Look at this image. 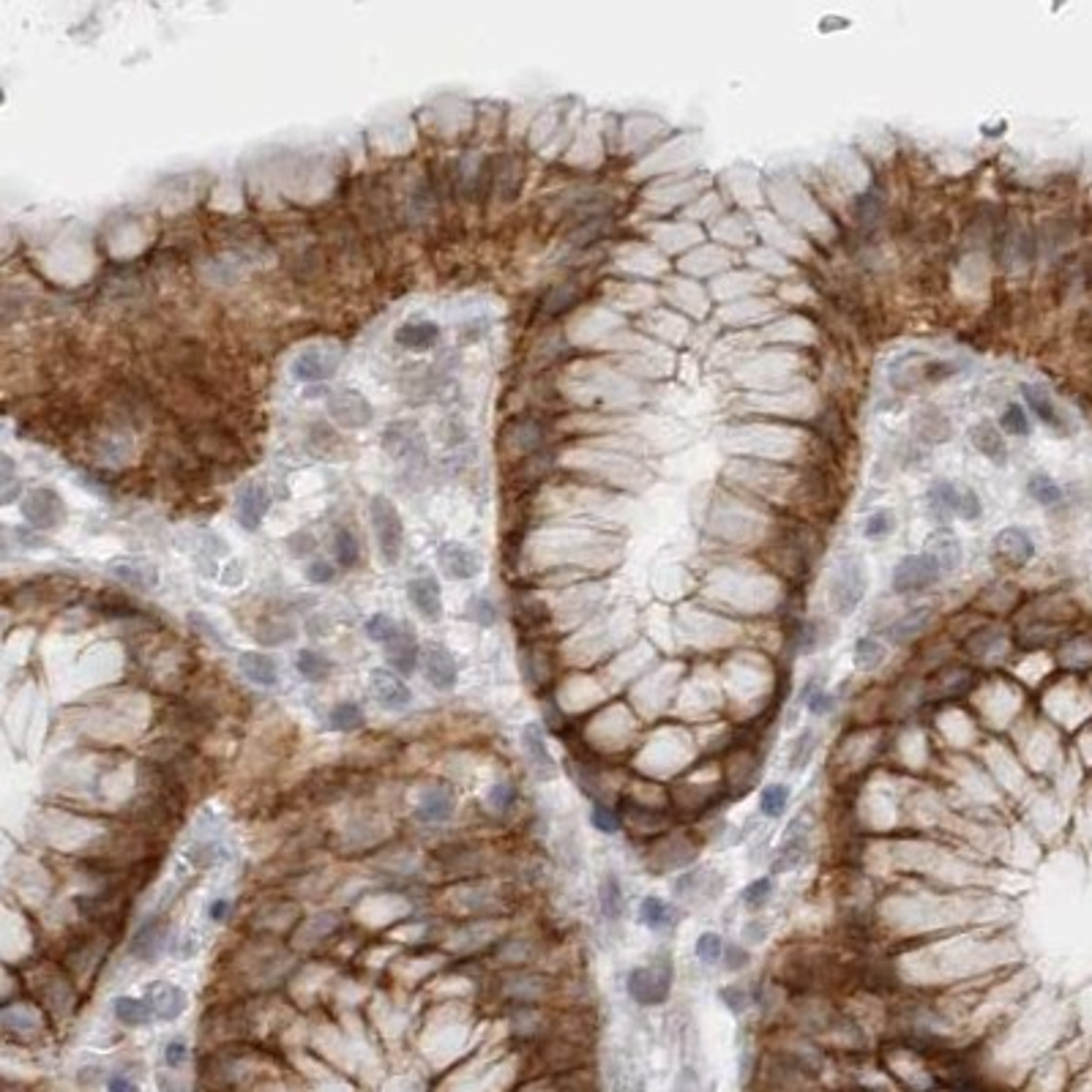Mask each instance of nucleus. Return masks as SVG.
Segmentation results:
<instances>
[{"label": "nucleus", "mask_w": 1092, "mask_h": 1092, "mask_svg": "<svg viewBox=\"0 0 1092 1092\" xmlns=\"http://www.w3.org/2000/svg\"><path fill=\"white\" fill-rule=\"evenodd\" d=\"M865 587H869V579H865V568H863V560L858 554H842L836 560L833 574H830V606L836 614H852L858 609V604L865 596Z\"/></svg>", "instance_id": "1"}, {"label": "nucleus", "mask_w": 1092, "mask_h": 1092, "mask_svg": "<svg viewBox=\"0 0 1092 1092\" xmlns=\"http://www.w3.org/2000/svg\"><path fill=\"white\" fill-rule=\"evenodd\" d=\"M369 516H372V530H375L383 563L397 566L405 549V524H402L397 506L385 494H375L369 500Z\"/></svg>", "instance_id": "2"}, {"label": "nucleus", "mask_w": 1092, "mask_h": 1092, "mask_svg": "<svg viewBox=\"0 0 1092 1092\" xmlns=\"http://www.w3.org/2000/svg\"><path fill=\"white\" fill-rule=\"evenodd\" d=\"M383 451L394 462L415 470V467L427 464L429 448H427L424 432L418 429L412 421H394V424H388L385 432H383Z\"/></svg>", "instance_id": "3"}, {"label": "nucleus", "mask_w": 1092, "mask_h": 1092, "mask_svg": "<svg viewBox=\"0 0 1092 1092\" xmlns=\"http://www.w3.org/2000/svg\"><path fill=\"white\" fill-rule=\"evenodd\" d=\"M940 576L942 571L937 568L934 560L926 552H920V554H904L899 563H895L890 584L899 596H910V593L929 591V587L940 582Z\"/></svg>", "instance_id": "4"}, {"label": "nucleus", "mask_w": 1092, "mask_h": 1092, "mask_svg": "<svg viewBox=\"0 0 1092 1092\" xmlns=\"http://www.w3.org/2000/svg\"><path fill=\"white\" fill-rule=\"evenodd\" d=\"M22 516L36 530H55L66 522V509L58 492L52 489H33L22 500Z\"/></svg>", "instance_id": "5"}, {"label": "nucleus", "mask_w": 1092, "mask_h": 1092, "mask_svg": "<svg viewBox=\"0 0 1092 1092\" xmlns=\"http://www.w3.org/2000/svg\"><path fill=\"white\" fill-rule=\"evenodd\" d=\"M328 415L345 429H363L372 424V405L358 390H336L328 397Z\"/></svg>", "instance_id": "6"}, {"label": "nucleus", "mask_w": 1092, "mask_h": 1092, "mask_svg": "<svg viewBox=\"0 0 1092 1092\" xmlns=\"http://www.w3.org/2000/svg\"><path fill=\"white\" fill-rule=\"evenodd\" d=\"M672 986V972L669 969H650V967H636L628 972L626 989L634 1002L639 1005H661L669 997Z\"/></svg>", "instance_id": "7"}, {"label": "nucleus", "mask_w": 1092, "mask_h": 1092, "mask_svg": "<svg viewBox=\"0 0 1092 1092\" xmlns=\"http://www.w3.org/2000/svg\"><path fill=\"white\" fill-rule=\"evenodd\" d=\"M167 932H170V923L164 915H153L145 923H139L129 945L131 956L139 962H156L167 945Z\"/></svg>", "instance_id": "8"}, {"label": "nucleus", "mask_w": 1092, "mask_h": 1092, "mask_svg": "<svg viewBox=\"0 0 1092 1092\" xmlns=\"http://www.w3.org/2000/svg\"><path fill=\"white\" fill-rule=\"evenodd\" d=\"M369 694L375 696L377 705H383L388 710H402L412 702L410 688L402 683V678H397L394 672H388V669H372Z\"/></svg>", "instance_id": "9"}, {"label": "nucleus", "mask_w": 1092, "mask_h": 1092, "mask_svg": "<svg viewBox=\"0 0 1092 1092\" xmlns=\"http://www.w3.org/2000/svg\"><path fill=\"white\" fill-rule=\"evenodd\" d=\"M437 560H440L442 574H448L451 579H472V576H479V571H481V557L475 554L470 546L457 544V541L442 544L440 552H437Z\"/></svg>", "instance_id": "10"}, {"label": "nucleus", "mask_w": 1092, "mask_h": 1092, "mask_svg": "<svg viewBox=\"0 0 1092 1092\" xmlns=\"http://www.w3.org/2000/svg\"><path fill=\"white\" fill-rule=\"evenodd\" d=\"M421 664H424V675L427 680L440 688V691H451L457 686V661L454 656L448 653L442 645H427L421 653Z\"/></svg>", "instance_id": "11"}, {"label": "nucleus", "mask_w": 1092, "mask_h": 1092, "mask_svg": "<svg viewBox=\"0 0 1092 1092\" xmlns=\"http://www.w3.org/2000/svg\"><path fill=\"white\" fill-rule=\"evenodd\" d=\"M145 1002L153 1007L156 1019L161 1021H175L183 1011H186V994L183 989L167 984V981H156L145 986Z\"/></svg>", "instance_id": "12"}, {"label": "nucleus", "mask_w": 1092, "mask_h": 1092, "mask_svg": "<svg viewBox=\"0 0 1092 1092\" xmlns=\"http://www.w3.org/2000/svg\"><path fill=\"white\" fill-rule=\"evenodd\" d=\"M522 746H524V754H527V760H530V768L536 770V776L541 778V781H549V778H554L557 776V762H554V757L549 754V748H546V738H544V730L539 724H527L524 730H522Z\"/></svg>", "instance_id": "13"}, {"label": "nucleus", "mask_w": 1092, "mask_h": 1092, "mask_svg": "<svg viewBox=\"0 0 1092 1092\" xmlns=\"http://www.w3.org/2000/svg\"><path fill=\"white\" fill-rule=\"evenodd\" d=\"M407 598L412 609L421 614L427 623H437L442 618V598H440V584L432 576H418L407 584Z\"/></svg>", "instance_id": "14"}, {"label": "nucleus", "mask_w": 1092, "mask_h": 1092, "mask_svg": "<svg viewBox=\"0 0 1092 1092\" xmlns=\"http://www.w3.org/2000/svg\"><path fill=\"white\" fill-rule=\"evenodd\" d=\"M454 808H457L454 790L445 787V784H437V787L424 790L421 800H418V808H415V817L421 820V822L437 825V822H448V820H451Z\"/></svg>", "instance_id": "15"}, {"label": "nucleus", "mask_w": 1092, "mask_h": 1092, "mask_svg": "<svg viewBox=\"0 0 1092 1092\" xmlns=\"http://www.w3.org/2000/svg\"><path fill=\"white\" fill-rule=\"evenodd\" d=\"M109 574L121 579L123 584H129L131 591H153L159 584V571L156 566H151L148 560H139V557H121V560H112L109 563Z\"/></svg>", "instance_id": "16"}, {"label": "nucleus", "mask_w": 1092, "mask_h": 1092, "mask_svg": "<svg viewBox=\"0 0 1092 1092\" xmlns=\"http://www.w3.org/2000/svg\"><path fill=\"white\" fill-rule=\"evenodd\" d=\"M806 852H808V830H806L803 820H795V822L790 825L787 836H784V842H781L778 852H776L773 872L778 874V872H790V869H795V865L806 858Z\"/></svg>", "instance_id": "17"}, {"label": "nucleus", "mask_w": 1092, "mask_h": 1092, "mask_svg": "<svg viewBox=\"0 0 1092 1092\" xmlns=\"http://www.w3.org/2000/svg\"><path fill=\"white\" fill-rule=\"evenodd\" d=\"M268 509H271V494H268V489L260 487V484H251V487L243 489V494H241V500H238V522L243 524V530L255 533V530L263 524Z\"/></svg>", "instance_id": "18"}, {"label": "nucleus", "mask_w": 1092, "mask_h": 1092, "mask_svg": "<svg viewBox=\"0 0 1092 1092\" xmlns=\"http://www.w3.org/2000/svg\"><path fill=\"white\" fill-rule=\"evenodd\" d=\"M926 552L934 563H937V568L942 571V574H950V571H956L959 566H962V544H959V539L950 533V530H937L934 536H929V541H926Z\"/></svg>", "instance_id": "19"}, {"label": "nucleus", "mask_w": 1092, "mask_h": 1092, "mask_svg": "<svg viewBox=\"0 0 1092 1092\" xmlns=\"http://www.w3.org/2000/svg\"><path fill=\"white\" fill-rule=\"evenodd\" d=\"M333 369H336V358L328 355L325 350H317V347L298 353L295 360H293V375L301 383H320V380L331 377Z\"/></svg>", "instance_id": "20"}, {"label": "nucleus", "mask_w": 1092, "mask_h": 1092, "mask_svg": "<svg viewBox=\"0 0 1092 1092\" xmlns=\"http://www.w3.org/2000/svg\"><path fill=\"white\" fill-rule=\"evenodd\" d=\"M959 497H962V489L954 481H934L926 494L932 516L940 524H947L950 516H959Z\"/></svg>", "instance_id": "21"}, {"label": "nucleus", "mask_w": 1092, "mask_h": 1092, "mask_svg": "<svg viewBox=\"0 0 1092 1092\" xmlns=\"http://www.w3.org/2000/svg\"><path fill=\"white\" fill-rule=\"evenodd\" d=\"M238 666H241V672L246 675V680H249V683H255V686H265V688H271V686H276V680H279L276 661H273L271 656H265V653H257V650H243V653L238 656Z\"/></svg>", "instance_id": "22"}, {"label": "nucleus", "mask_w": 1092, "mask_h": 1092, "mask_svg": "<svg viewBox=\"0 0 1092 1092\" xmlns=\"http://www.w3.org/2000/svg\"><path fill=\"white\" fill-rule=\"evenodd\" d=\"M969 442L981 451L986 459H992L994 464H1005L1007 459V445L1005 437H999L997 427H992L989 421H981L969 429Z\"/></svg>", "instance_id": "23"}, {"label": "nucleus", "mask_w": 1092, "mask_h": 1092, "mask_svg": "<svg viewBox=\"0 0 1092 1092\" xmlns=\"http://www.w3.org/2000/svg\"><path fill=\"white\" fill-rule=\"evenodd\" d=\"M997 552L1007 560V563L1021 566V563H1027V560L1035 554V546H1032V541H1029V536L1024 533V530L1007 527V530H1002V533L997 536Z\"/></svg>", "instance_id": "24"}, {"label": "nucleus", "mask_w": 1092, "mask_h": 1092, "mask_svg": "<svg viewBox=\"0 0 1092 1092\" xmlns=\"http://www.w3.org/2000/svg\"><path fill=\"white\" fill-rule=\"evenodd\" d=\"M385 650H388L390 664H394V666L402 672V675H410V672H415V664H418V645H415V634H412L410 628H405V626H402V631L388 642Z\"/></svg>", "instance_id": "25"}, {"label": "nucleus", "mask_w": 1092, "mask_h": 1092, "mask_svg": "<svg viewBox=\"0 0 1092 1092\" xmlns=\"http://www.w3.org/2000/svg\"><path fill=\"white\" fill-rule=\"evenodd\" d=\"M440 339L437 323L421 320V323H407L397 331V345L405 350H427Z\"/></svg>", "instance_id": "26"}, {"label": "nucleus", "mask_w": 1092, "mask_h": 1092, "mask_svg": "<svg viewBox=\"0 0 1092 1092\" xmlns=\"http://www.w3.org/2000/svg\"><path fill=\"white\" fill-rule=\"evenodd\" d=\"M112 1011H115V1019L126 1027H145L156 1016L153 1007L145 999H137V997H118L115 1005H112Z\"/></svg>", "instance_id": "27"}, {"label": "nucleus", "mask_w": 1092, "mask_h": 1092, "mask_svg": "<svg viewBox=\"0 0 1092 1092\" xmlns=\"http://www.w3.org/2000/svg\"><path fill=\"white\" fill-rule=\"evenodd\" d=\"M598 902H601V912H604V917H606V920H620V917H623V910H626V902H623V888H620V880L614 877L612 872L601 880V888H598Z\"/></svg>", "instance_id": "28"}, {"label": "nucleus", "mask_w": 1092, "mask_h": 1092, "mask_svg": "<svg viewBox=\"0 0 1092 1092\" xmlns=\"http://www.w3.org/2000/svg\"><path fill=\"white\" fill-rule=\"evenodd\" d=\"M929 620H932V609H929V606L912 609V612H907L904 618H899V620H895V623L888 628V636H890L893 642H907V639L917 636L923 628H926Z\"/></svg>", "instance_id": "29"}, {"label": "nucleus", "mask_w": 1092, "mask_h": 1092, "mask_svg": "<svg viewBox=\"0 0 1092 1092\" xmlns=\"http://www.w3.org/2000/svg\"><path fill=\"white\" fill-rule=\"evenodd\" d=\"M672 907L664 902V899H658V895H648V899H642V904H639V920H642V926H648L650 932H661V929H669L672 926Z\"/></svg>", "instance_id": "30"}, {"label": "nucleus", "mask_w": 1092, "mask_h": 1092, "mask_svg": "<svg viewBox=\"0 0 1092 1092\" xmlns=\"http://www.w3.org/2000/svg\"><path fill=\"white\" fill-rule=\"evenodd\" d=\"M888 658V648L877 636H860L855 642V666L863 672H874Z\"/></svg>", "instance_id": "31"}, {"label": "nucleus", "mask_w": 1092, "mask_h": 1092, "mask_svg": "<svg viewBox=\"0 0 1092 1092\" xmlns=\"http://www.w3.org/2000/svg\"><path fill=\"white\" fill-rule=\"evenodd\" d=\"M1024 399H1027V405H1029V410L1035 412L1041 418V421L1046 424V427H1051V429H1062V418H1059V412H1057V407L1051 405V399L1044 394L1041 388H1032V385H1024Z\"/></svg>", "instance_id": "32"}, {"label": "nucleus", "mask_w": 1092, "mask_h": 1092, "mask_svg": "<svg viewBox=\"0 0 1092 1092\" xmlns=\"http://www.w3.org/2000/svg\"><path fill=\"white\" fill-rule=\"evenodd\" d=\"M328 721H331V730L336 732H355L363 726V710L355 702H339V705H333Z\"/></svg>", "instance_id": "33"}, {"label": "nucleus", "mask_w": 1092, "mask_h": 1092, "mask_svg": "<svg viewBox=\"0 0 1092 1092\" xmlns=\"http://www.w3.org/2000/svg\"><path fill=\"white\" fill-rule=\"evenodd\" d=\"M298 672L301 675L309 680V683H323L331 672H333V666H331V661L325 658V656H320V653H315V650H301L298 653Z\"/></svg>", "instance_id": "34"}, {"label": "nucleus", "mask_w": 1092, "mask_h": 1092, "mask_svg": "<svg viewBox=\"0 0 1092 1092\" xmlns=\"http://www.w3.org/2000/svg\"><path fill=\"white\" fill-rule=\"evenodd\" d=\"M1027 492L1032 494L1035 502H1041V506H1057V502L1062 500V489L1049 479V475H1044V472L1029 475Z\"/></svg>", "instance_id": "35"}, {"label": "nucleus", "mask_w": 1092, "mask_h": 1092, "mask_svg": "<svg viewBox=\"0 0 1092 1092\" xmlns=\"http://www.w3.org/2000/svg\"><path fill=\"white\" fill-rule=\"evenodd\" d=\"M333 549H336V560H339V566H342V568H353V566L358 563V557H360L358 539L350 533L347 527H339V530H336V536H333Z\"/></svg>", "instance_id": "36"}, {"label": "nucleus", "mask_w": 1092, "mask_h": 1092, "mask_svg": "<svg viewBox=\"0 0 1092 1092\" xmlns=\"http://www.w3.org/2000/svg\"><path fill=\"white\" fill-rule=\"evenodd\" d=\"M814 751H817V735L814 730H803L790 751V770H803L811 760H814Z\"/></svg>", "instance_id": "37"}, {"label": "nucleus", "mask_w": 1092, "mask_h": 1092, "mask_svg": "<svg viewBox=\"0 0 1092 1092\" xmlns=\"http://www.w3.org/2000/svg\"><path fill=\"white\" fill-rule=\"evenodd\" d=\"M787 803H790V787L787 784H770V787H765L762 795H760V811L765 817L784 814Z\"/></svg>", "instance_id": "38"}, {"label": "nucleus", "mask_w": 1092, "mask_h": 1092, "mask_svg": "<svg viewBox=\"0 0 1092 1092\" xmlns=\"http://www.w3.org/2000/svg\"><path fill=\"white\" fill-rule=\"evenodd\" d=\"M893 530H895V514L888 511V509H880V511H874L869 519H865L863 536L869 539V541H882V539H888V536L893 533Z\"/></svg>", "instance_id": "39"}, {"label": "nucleus", "mask_w": 1092, "mask_h": 1092, "mask_svg": "<svg viewBox=\"0 0 1092 1092\" xmlns=\"http://www.w3.org/2000/svg\"><path fill=\"white\" fill-rule=\"evenodd\" d=\"M464 614H467V620L479 623L481 628H489L497 623V606L487 596H472L464 606Z\"/></svg>", "instance_id": "40"}, {"label": "nucleus", "mask_w": 1092, "mask_h": 1092, "mask_svg": "<svg viewBox=\"0 0 1092 1092\" xmlns=\"http://www.w3.org/2000/svg\"><path fill=\"white\" fill-rule=\"evenodd\" d=\"M399 631H402V626H399L394 618H388L385 612H377V614H372V618L367 620V634H369V639H372V642H380V645H388V642L394 639Z\"/></svg>", "instance_id": "41"}, {"label": "nucleus", "mask_w": 1092, "mask_h": 1092, "mask_svg": "<svg viewBox=\"0 0 1092 1092\" xmlns=\"http://www.w3.org/2000/svg\"><path fill=\"white\" fill-rule=\"evenodd\" d=\"M773 890H776V880L773 877H760V880H754L743 888L740 899L748 910H760V907H765V902L770 899Z\"/></svg>", "instance_id": "42"}, {"label": "nucleus", "mask_w": 1092, "mask_h": 1092, "mask_svg": "<svg viewBox=\"0 0 1092 1092\" xmlns=\"http://www.w3.org/2000/svg\"><path fill=\"white\" fill-rule=\"evenodd\" d=\"M694 954H696V959L702 962V964H716V962L724 956V940H721V934H716V932L699 934V937H696V945H694Z\"/></svg>", "instance_id": "43"}, {"label": "nucleus", "mask_w": 1092, "mask_h": 1092, "mask_svg": "<svg viewBox=\"0 0 1092 1092\" xmlns=\"http://www.w3.org/2000/svg\"><path fill=\"white\" fill-rule=\"evenodd\" d=\"M1002 429L1011 437H1027L1029 435V418L1019 405H1007L1002 412Z\"/></svg>", "instance_id": "44"}, {"label": "nucleus", "mask_w": 1092, "mask_h": 1092, "mask_svg": "<svg viewBox=\"0 0 1092 1092\" xmlns=\"http://www.w3.org/2000/svg\"><path fill=\"white\" fill-rule=\"evenodd\" d=\"M591 822H593V828L601 830V833H618V830H620V814H618L614 808H609L606 803H601V800L593 803Z\"/></svg>", "instance_id": "45"}, {"label": "nucleus", "mask_w": 1092, "mask_h": 1092, "mask_svg": "<svg viewBox=\"0 0 1092 1092\" xmlns=\"http://www.w3.org/2000/svg\"><path fill=\"white\" fill-rule=\"evenodd\" d=\"M487 803H489L494 811H509V808L516 803V787H514L511 781H494L492 787H489Z\"/></svg>", "instance_id": "46"}, {"label": "nucleus", "mask_w": 1092, "mask_h": 1092, "mask_svg": "<svg viewBox=\"0 0 1092 1092\" xmlns=\"http://www.w3.org/2000/svg\"><path fill=\"white\" fill-rule=\"evenodd\" d=\"M718 999L726 1005V1011H730L732 1016H740L746 1007H748V994H746L743 989H738V986H724V989H718Z\"/></svg>", "instance_id": "47"}, {"label": "nucleus", "mask_w": 1092, "mask_h": 1092, "mask_svg": "<svg viewBox=\"0 0 1092 1092\" xmlns=\"http://www.w3.org/2000/svg\"><path fill=\"white\" fill-rule=\"evenodd\" d=\"M833 708H836V696H833L830 691H825L822 686L806 699V710H808L811 716H828Z\"/></svg>", "instance_id": "48"}, {"label": "nucleus", "mask_w": 1092, "mask_h": 1092, "mask_svg": "<svg viewBox=\"0 0 1092 1092\" xmlns=\"http://www.w3.org/2000/svg\"><path fill=\"white\" fill-rule=\"evenodd\" d=\"M981 514H984V506H981V497L975 494V489H962V497H959V516L962 519H967V522H975V519H981Z\"/></svg>", "instance_id": "49"}, {"label": "nucleus", "mask_w": 1092, "mask_h": 1092, "mask_svg": "<svg viewBox=\"0 0 1092 1092\" xmlns=\"http://www.w3.org/2000/svg\"><path fill=\"white\" fill-rule=\"evenodd\" d=\"M186 1059H189V1046H186V1041H183V1038H173L170 1044H167V1049H164V1062H167V1068L178 1071Z\"/></svg>", "instance_id": "50"}, {"label": "nucleus", "mask_w": 1092, "mask_h": 1092, "mask_svg": "<svg viewBox=\"0 0 1092 1092\" xmlns=\"http://www.w3.org/2000/svg\"><path fill=\"white\" fill-rule=\"evenodd\" d=\"M724 967L726 969H732V972H738V969H743L746 964H748V950L743 947V945H735V942H726L724 945Z\"/></svg>", "instance_id": "51"}, {"label": "nucleus", "mask_w": 1092, "mask_h": 1092, "mask_svg": "<svg viewBox=\"0 0 1092 1092\" xmlns=\"http://www.w3.org/2000/svg\"><path fill=\"white\" fill-rule=\"evenodd\" d=\"M306 579L315 582V584H328V582L336 579V571H333L331 563H325V560H315V563L306 568Z\"/></svg>", "instance_id": "52"}, {"label": "nucleus", "mask_w": 1092, "mask_h": 1092, "mask_svg": "<svg viewBox=\"0 0 1092 1092\" xmlns=\"http://www.w3.org/2000/svg\"><path fill=\"white\" fill-rule=\"evenodd\" d=\"M814 648H820V634L814 623H803L800 634H798V650L800 653H811Z\"/></svg>", "instance_id": "53"}, {"label": "nucleus", "mask_w": 1092, "mask_h": 1092, "mask_svg": "<svg viewBox=\"0 0 1092 1092\" xmlns=\"http://www.w3.org/2000/svg\"><path fill=\"white\" fill-rule=\"evenodd\" d=\"M104 1087H107V1092H139V1084L134 1079L123 1076V1073H109Z\"/></svg>", "instance_id": "54"}, {"label": "nucleus", "mask_w": 1092, "mask_h": 1092, "mask_svg": "<svg viewBox=\"0 0 1092 1092\" xmlns=\"http://www.w3.org/2000/svg\"><path fill=\"white\" fill-rule=\"evenodd\" d=\"M675 1092H699V1076L691 1066L680 1068L678 1079H675Z\"/></svg>", "instance_id": "55"}, {"label": "nucleus", "mask_w": 1092, "mask_h": 1092, "mask_svg": "<svg viewBox=\"0 0 1092 1092\" xmlns=\"http://www.w3.org/2000/svg\"><path fill=\"white\" fill-rule=\"evenodd\" d=\"M768 937V923L765 920H751L743 926V940L748 945H760Z\"/></svg>", "instance_id": "56"}, {"label": "nucleus", "mask_w": 1092, "mask_h": 1092, "mask_svg": "<svg viewBox=\"0 0 1092 1092\" xmlns=\"http://www.w3.org/2000/svg\"><path fill=\"white\" fill-rule=\"evenodd\" d=\"M0 487H4V502H11L17 494V487H14V464L9 457H4V481H0Z\"/></svg>", "instance_id": "57"}, {"label": "nucleus", "mask_w": 1092, "mask_h": 1092, "mask_svg": "<svg viewBox=\"0 0 1092 1092\" xmlns=\"http://www.w3.org/2000/svg\"><path fill=\"white\" fill-rule=\"evenodd\" d=\"M159 1092H186V1087L175 1076L159 1073Z\"/></svg>", "instance_id": "58"}, {"label": "nucleus", "mask_w": 1092, "mask_h": 1092, "mask_svg": "<svg viewBox=\"0 0 1092 1092\" xmlns=\"http://www.w3.org/2000/svg\"><path fill=\"white\" fill-rule=\"evenodd\" d=\"M227 912H230V902H227V899H219V902H213V907H211V917H213L216 923H221L224 917H227Z\"/></svg>", "instance_id": "59"}]
</instances>
